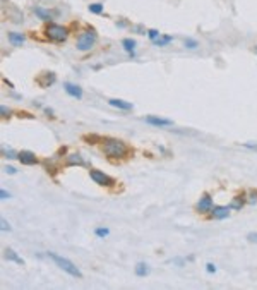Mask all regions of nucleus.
I'll list each match as a JSON object with an SVG mask.
<instances>
[{
  "label": "nucleus",
  "instance_id": "obj_27",
  "mask_svg": "<svg viewBox=\"0 0 257 290\" xmlns=\"http://www.w3.org/2000/svg\"><path fill=\"white\" fill-rule=\"evenodd\" d=\"M247 239H249V242H256V244H257V232H252V233H249V235H247Z\"/></svg>",
  "mask_w": 257,
  "mask_h": 290
},
{
  "label": "nucleus",
  "instance_id": "obj_23",
  "mask_svg": "<svg viewBox=\"0 0 257 290\" xmlns=\"http://www.w3.org/2000/svg\"><path fill=\"white\" fill-rule=\"evenodd\" d=\"M95 233H96L98 237H106L108 233H110V230H108V229H96V230H95Z\"/></svg>",
  "mask_w": 257,
  "mask_h": 290
},
{
  "label": "nucleus",
  "instance_id": "obj_8",
  "mask_svg": "<svg viewBox=\"0 0 257 290\" xmlns=\"http://www.w3.org/2000/svg\"><path fill=\"white\" fill-rule=\"evenodd\" d=\"M146 122L151 125H156V127H168L173 122L168 120V118H161V117H154V115H148L146 117Z\"/></svg>",
  "mask_w": 257,
  "mask_h": 290
},
{
  "label": "nucleus",
  "instance_id": "obj_17",
  "mask_svg": "<svg viewBox=\"0 0 257 290\" xmlns=\"http://www.w3.org/2000/svg\"><path fill=\"white\" fill-rule=\"evenodd\" d=\"M122 45H124L125 52H129L130 55H134V50H136V42H134V40H130V38H125L124 42H122Z\"/></svg>",
  "mask_w": 257,
  "mask_h": 290
},
{
  "label": "nucleus",
  "instance_id": "obj_30",
  "mask_svg": "<svg viewBox=\"0 0 257 290\" xmlns=\"http://www.w3.org/2000/svg\"><path fill=\"white\" fill-rule=\"evenodd\" d=\"M3 170H5L7 174H16V169H14V167H5Z\"/></svg>",
  "mask_w": 257,
  "mask_h": 290
},
{
  "label": "nucleus",
  "instance_id": "obj_3",
  "mask_svg": "<svg viewBox=\"0 0 257 290\" xmlns=\"http://www.w3.org/2000/svg\"><path fill=\"white\" fill-rule=\"evenodd\" d=\"M45 35H47V38L51 40V42L62 43V42H65L67 36H69V29L60 24H48L47 29H45Z\"/></svg>",
  "mask_w": 257,
  "mask_h": 290
},
{
  "label": "nucleus",
  "instance_id": "obj_15",
  "mask_svg": "<svg viewBox=\"0 0 257 290\" xmlns=\"http://www.w3.org/2000/svg\"><path fill=\"white\" fill-rule=\"evenodd\" d=\"M55 81H57L55 74H53V72H47V74L43 76V79H38V83L42 84L43 88H47V86H50V84H53Z\"/></svg>",
  "mask_w": 257,
  "mask_h": 290
},
{
  "label": "nucleus",
  "instance_id": "obj_1",
  "mask_svg": "<svg viewBox=\"0 0 257 290\" xmlns=\"http://www.w3.org/2000/svg\"><path fill=\"white\" fill-rule=\"evenodd\" d=\"M103 153L108 158H125L129 155V148L124 141L106 137V139H103Z\"/></svg>",
  "mask_w": 257,
  "mask_h": 290
},
{
  "label": "nucleus",
  "instance_id": "obj_29",
  "mask_svg": "<svg viewBox=\"0 0 257 290\" xmlns=\"http://www.w3.org/2000/svg\"><path fill=\"white\" fill-rule=\"evenodd\" d=\"M206 270H207V273H216V266L211 265V263H207L206 265Z\"/></svg>",
  "mask_w": 257,
  "mask_h": 290
},
{
  "label": "nucleus",
  "instance_id": "obj_2",
  "mask_svg": "<svg viewBox=\"0 0 257 290\" xmlns=\"http://www.w3.org/2000/svg\"><path fill=\"white\" fill-rule=\"evenodd\" d=\"M48 258L51 259V261L55 263L60 270H64L65 273H69L70 277H76V278H83V273H81V270L77 268L76 265H74L72 261H69L67 258H62V256L55 254V252H47Z\"/></svg>",
  "mask_w": 257,
  "mask_h": 290
},
{
  "label": "nucleus",
  "instance_id": "obj_19",
  "mask_svg": "<svg viewBox=\"0 0 257 290\" xmlns=\"http://www.w3.org/2000/svg\"><path fill=\"white\" fill-rule=\"evenodd\" d=\"M171 36L170 35H166V36H159L158 40H154V43H156V47H165V45H168L171 42Z\"/></svg>",
  "mask_w": 257,
  "mask_h": 290
},
{
  "label": "nucleus",
  "instance_id": "obj_31",
  "mask_svg": "<svg viewBox=\"0 0 257 290\" xmlns=\"http://www.w3.org/2000/svg\"><path fill=\"white\" fill-rule=\"evenodd\" d=\"M2 230H10V227H9V223H7L5 220H2Z\"/></svg>",
  "mask_w": 257,
  "mask_h": 290
},
{
  "label": "nucleus",
  "instance_id": "obj_13",
  "mask_svg": "<svg viewBox=\"0 0 257 290\" xmlns=\"http://www.w3.org/2000/svg\"><path fill=\"white\" fill-rule=\"evenodd\" d=\"M7 38H9V42L14 45V47H21L22 43H24V35H21V33H9L7 35Z\"/></svg>",
  "mask_w": 257,
  "mask_h": 290
},
{
  "label": "nucleus",
  "instance_id": "obj_26",
  "mask_svg": "<svg viewBox=\"0 0 257 290\" xmlns=\"http://www.w3.org/2000/svg\"><path fill=\"white\" fill-rule=\"evenodd\" d=\"M185 47H187V48H191V50H194V48L197 47V42H194V40L187 38V40H185Z\"/></svg>",
  "mask_w": 257,
  "mask_h": 290
},
{
  "label": "nucleus",
  "instance_id": "obj_33",
  "mask_svg": "<svg viewBox=\"0 0 257 290\" xmlns=\"http://www.w3.org/2000/svg\"><path fill=\"white\" fill-rule=\"evenodd\" d=\"M254 54L257 55V47H254Z\"/></svg>",
  "mask_w": 257,
  "mask_h": 290
},
{
  "label": "nucleus",
  "instance_id": "obj_22",
  "mask_svg": "<svg viewBox=\"0 0 257 290\" xmlns=\"http://www.w3.org/2000/svg\"><path fill=\"white\" fill-rule=\"evenodd\" d=\"M249 203L251 204H256L257 203V191H249Z\"/></svg>",
  "mask_w": 257,
  "mask_h": 290
},
{
  "label": "nucleus",
  "instance_id": "obj_32",
  "mask_svg": "<svg viewBox=\"0 0 257 290\" xmlns=\"http://www.w3.org/2000/svg\"><path fill=\"white\" fill-rule=\"evenodd\" d=\"M0 196H2V199H7V198H9V192H5L2 189V191H0Z\"/></svg>",
  "mask_w": 257,
  "mask_h": 290
},
{
  "label": "nucleus",
  "instance_id": "obj_11",
  "mask_svg": "<svg viewBox=\"0 0 257 290\" xmlns=\"http://www.w3.org/2000/svg\"><path fill=\"white\" fill-rule=\"evenodd\" d=\"M3 258H5L7 261H14V263H17V265H21V266L24 265V259L19 258V256H17L12 249H5V251H3Z\"/></svg>",
  "mask_w": 257,
  "mask_h": 290
},
{
  "label": "nucleus",
  "instance_id": "obj_12",
  "mask_svg": "<svg viewBox=\"0 0 257 290\" xmlns=\"http://www.w3.org/2000/svg\"><path fill=\"white\" fill-rule=\"evenodd\" d=\"M110 103L111 107H115V109H120V110H132V103H129V102H124V100H117V98H113V100H110Z\"/></svg>",
  "mask_w": 257,
  "mask_h": 290
},
{
  "label": "nucleus",
  "instance_id": "obj_10",
  "mask_svg": "<svg viewBox=\"0 0 257 290\" xmlns=\"http://www.w3.org/2000/svg\"><path fill=\"white\" fill-rule=\"evenodd\" d=\"M64 89H65V93H67V95L74 96V98H77V100H81V98H83V89H81L79 86H76V84L65 83V84H64Z\"/></svg>",
  "mask_w": 257,
  "mask_h": 290
},
{
  "label": "nucleus",
  "instance_id": "obj_5",
  "mask_svg": "<svg viewBox=\"0 0 257 290\" xmlns=\"http://www.w3.org/2000/svg\"><path fill=\"white\" fill-rule=\"evenodd\" d=\"M89 175H91L93 180H95L96 184H100V185H106V187H111V185L115 184L113 178L108 177L106 174H103L102 170H91V172H89Z\"/></svg>",
  "mask_w": 257,
  "mask_h": 290
},
{
  "label": "nucleus",
  "instance_id": "obj_24",
  "mask_svg": "<svg viewBox=\"0 0 257 290\" xmlns=\"http://www.w3.org/2000/svg\"><path fill=\"white\" fill-rule=\"evenodd\" d=\"M148 36H150L153 42H154V40L159 38V31H156V29H150V31H148Z\"/></svg>",
  "mask_w": 257,
  "mask_h": 290
},
{
  "label": "nucleus",
  "instance_id": "obj_21",
  "mask_svg": "<svg viewBox=\"0 0 257 290\" xmlns=\"http://www.w3.org/2000/svg\"><path fill=\"white\" fill-rule=\"evenodd\" d=\"M244 203H245V201L242 198H235L232 201V204H230V208H233V210H240V208L244 206Z\"/></svg>",
  "mask_w": 257,
  "mask_h": 290
},
{
  "label": "nucleus",
  "instance_id": "obj_16",
  "mask_svg": "<svg viewBox=\"0 0 257 290\" xmlns=\"http://www.w3.org/2000/svg\"><path fill=\"white\" fill-rule=\"evenodd\" d=\"M33 12H35L42 21H50L51 19V14L48 12V10L42 9V7H35V9H33Z\"/></svg>",
  "mask_w": 257,
  "mask_h": 290
},
{
  "label": "nucleus",
  "instance_id": "obj_28",
  "mask_svg": "<svg viewBox=\"0 0 257 290\" xmlns=\"http://www.w3.org/2000/svg\"><path fill=\"white\" fill-rule=\"evenodd\" d=\"M0 112H2V117H3V118L9 117V114H10V110H9V109H5V105L0 107Z\"/></svg>",
  "mask_w": 257,
  "mask_h": 290
},
{
  "label": "nucleus",
  "instance_id": "obj_14",
  "mask_svg": "<svg viewBox=\"0 0 257 290\" xmlns=\"http://www.w3.org/2000/svg\"><path fill=\"white\" fill-rule=\"evenodd\" d=\"M67 165H69V167H72V165H81V167H84L86 165V162H84V160H83V156H81V155H69V156H67Z\"/></svg>",
  "mask_w": 257,
  "mask_h": 290
},
{
  "label": "nucleus",
  "instance_id": "obj_9",
  "mask_svg": "<svg viewBox=\"0 0 257 290\" xmlns=\"http://www.w3.org/2000/svg\"><path fill=\"white\" fill-rule=\"evenodd\" d=\"M228 215H230V206H213V210H211V217L218 218V220L226 218Z\"/></svg>",
  "mask_w": 257,
  "mask_h": 290
},
{
  "label": "nucleus",
  "instance_id": "obj_4",
  "mask_svg": "<svg viewBox=\"0 0 257 290\" xmlns=\"http://www.w3.org/2000/svg\"><path fill=\"white\" fill-rule=\"evenodd\" d=\"M95 43H96V33L93 31V29L91 31H83L79 36H77L76 48L81 52H88L95 47Z\"/></svg>",
  "mask_w": 257,
  "mask_h": 290
},
{
  "label": "nucleus",
  "instance_id": "obj_25",
  "mask_svg": "<svg viewBox=\"0 0 257 290\" xmlns=\"http://www.w3.org/2000/svg\"><path fill=\"white\" fill-rule=\"evenodd\" d=\"M2 155H5V158H16V156H17L12 150H5V148L2 150Z\"/></svg>",
  "mask_w": 257,
  "mask_h": 290
},
{
  "label": "nucleus",
  "instance_id": "obj_18",
  "mask_svg": "<svg viewBox=\"0 0 257 290\" xmlns=\"http://www.w3.org/2000/svg\"><path fill=\"white\" fill-rule=\"evenodd\" d=\"M148 273H150V268H148V265H144V263L136 265V275L137 277H146Z\"/></svg>",
  "mask_w": 257,
  "mask_h": 290
},
{
  "label": "nucleus",
  "instance_id": "obj_20",
  "mask_svg": "<svg viewBox=\"0 0 257 290\" xmlns=\"http://www.w3.org/2000/svg\"><path fill=\"white\" fill-rule=\"evenodd\" d=\"M89 12L102 14L103 12V5H102V3H91V5H89Z\"/></svg>",
  "mask_w": 257,
  "mask_h": 290
},
{
  "label": "nucleus",
  "instance_id": "obj_6",
  "mask_svg": "<svg viewBox=\"0 0 257 290\" xmlns=\"http://www.w3.org/2000/svg\"><path fill=\"white\" fill-rule=\"evenodd\" d=\"M196 210L199 213H207V211L213 210V198L209 194H204L203 198L199 199V203L196 204Z\"/></svg>",
  "mask_w": 257,
  "mask_h": 290
},
{
  "label": "nucleus",
  "instance_id": "obj_7",
  "mask_svg": "<svg viewBox=\"0 0 257 290\" xmlns=\"http://www.w3.org/2000/svg\"><path fill=\"white\" fill-rule=\"evenodd\" d=\"M17 158H19L22 165H35V163H38L36 155L31 153V151H21V153H17Z\"/></svg>",
  "mask_w": 257,
  "mask_h": 290
}]
</instances>
